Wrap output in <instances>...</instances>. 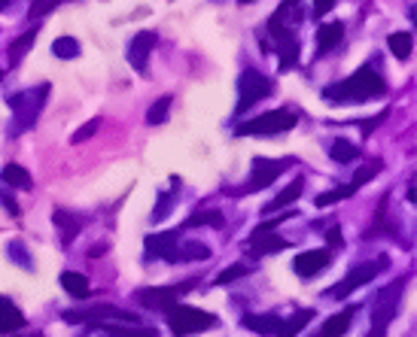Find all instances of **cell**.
Segmentation results:
<instances>
[{
    "instance_id": "1",
    "label": "cell",
    "mask_w": 417,
    "mask_h": 337,
    "mask_svg": "<svg viewBox=\"0 0 417 337\" xmlns=\"http://www.w3.org/2000/svg\"><path fill=\"white\" fill-rule=\"evenodd\" d=\"M302 18H305V13H302V0H284L280 9L268 18V25H265V31L272 33V49H265V52H277L280 55V70L299 64V37H296V31L302 25Z\"/></svg>"
},
{
    "instance_id": "2",
    "label": "cell",
    "mask_w": 417,
    "mask_h": 337,
    "mask_svg": "<svg viewBox=\"0 0 417 337\" xmlns=\"http://www.w3.org/2000/svg\"><path fill=\"white\" fill-rule=\"evenodd\" d=\"M384 92H387V82H384V76L378 73V64H366V67H359L354 76H347V80L326 85L323 97L329 100V104H363V100H371Z\"/></svg>"
},
{
    "instance_id": "3",
    "label": "cell",
    "mask_w": 417,
    "mask_h": 337,
    "mask_svg": "<svg viewBox=\"0 0 417 337\" xmlns=\"http://www.w3.org/2000/svg\"><path fill=\"white\" fill-rule=\"evenodd\" d=\"M46 95H49V85H37V88H28V92H19L9 97V109H13V134H21L37 125V116L40 109L46 107Z\"/></svg>"
},
{
    "instance_id": "4",
    "label": "cell",
    "mask_w": 417,
    "mask_h": 337,
    "mask_svg": "<svg viewBox=\"0 0 417 337\" xmlns=\"http://www.w3.org/2000/svg\"><path fill=\"white\" fill-rule=\"evenodd\" d=\"M296 125H299V116L292 109H272V112H262V116L235 125V134L238 137H268V134L292 131Z\"/></svg>"
},
{
    "instance_id": "5",
    "label": "cell",
    "mask_w": 417,
    "mask_h": 337,
    "mask_svg": "<svg viewBox=\"0 0 417 337\" xmlns=\"http://www.w3.org/2000/svg\"><path fill=\"white\" fill-rule=\"evenodd\" d=\"M165 313H168V328L174 334H195V331H205L210 325H217V316H210L205 310H195V307H183V304H171Z\"/></svg>"
},
{
    "instance_id": "6",
    "label": "cell",
    "mask_w": 417,
    "mask_h": 337,
    "mask_svg": "<svg viewBox=\"0 0 417 337\" xmlns=\"http://www.w3.org/2000/svg\"><path fill=\"white\" fill-rule=\"evenodd\" d=\"M387 264H390V258H387V255H378V258H371V262L356 264L354 271L347 274V279H341V283H338V286H332V289H329V298H335V301H344V298L351 295L354 289L366 286L369 279H375L381 271H387Z\"/></svg>"
},
{
    "instance_id": "7",
    "label": "cell",
    "mask_w": 417,
    "mask_h": 337,
    "mask_svg": "<svg viewBox=\"0 0 417 337\" xmlns=\"http://www.w3.org/2000/svg\"><path fill=\"white\" fill-rule=\"evenodd\" d=\"M272 95V80L268 76H262L259 70H253V67H247V70L241 73L238 80V107H235V112L238 116H244L250 107H256L262 97Z\"/></svg>"
},
{
    "instance_id": "8",
    "label": "cell",
    "mask_w": 417,
    "mask_h": 337,
    "mask_svg": "<svg viewBox=\"0 0 417 337\" xmlns=\"http://www.w3.org/2000/svg\"><path fill=\"white\" fill-rule=\"evenodd\" d=\"M308 322H311V310H302V313H296V316L287 319V322H280L277 316H244L247 328L262 331V334H296V331L305 328Z\"/></svg>"
},
{
    "instance_id": "9",
    "label": "cell",
    "mask_w": 417,
    "mask_h": 337,
    "mask_svg": "<svg viewBox=\"0 0 417 337\" xmlns=\"http://www.w3.org/2000/svg\"><path fill=\"white\" fill-rule=\"evenodd\" d=\"M402 289H405V277L396 279L393 286H387V289H381V291H378V298H375V328H371L375 334H384L387 322L393 319V313H396V307H399Z\"/></svg>"
},
{
    "instance_id": "10",
    "label": "cell",
    "mask_w": 417,
    "mask_h": 337,
    "mask_svg": "<svg viewBox=\"0 0 417 337\" xmlns=\"http://www.w3.org/2000/svg\"><path fill=\"white\" fill-rule=\"evenodd\" d=\"M277 222H284V219H272V222H262L259 228L250 234V240H247V250H250L253 258H262L268 252H280V250H287V240L284 237H277V234H272V228Z\"/></svg>"
},
{
    "instance_id": "11",
    "label": "cell",
    "mask_w": 417,
    "mask_h": 337,
    "mask_svg": "<svg viewBox=\"0 0 417 337\" xmlns=\"http://www.w3.org/2000/svg\"><path fill=\"white\" fill-rule=\"evenodd\" d=\"M189 286H195V279H186V283H180V286H165V289H143L138 301L150 310H168L171 304H177V298L183 295Z\"/></svg>"
},
{
    "instance_id": "12",
    "label": "cell",
    "mask_w": 417,
    "mask_h": 337,
    "mask_svg": "<svg viewBox=\"0 0 417 337\" xmlns=\"http://www.w3.org/2000/svg\"><path fill=\"white\" fill-rule=\"evenodd\" d=\"M289 161H272V159H256L253 171H250V183L244 186V192H259V188H268L274 179L284 173V167Z\"/></svg>"
},
{
    "instance_id": "13",
    "label": "cell",
    "mask_w": 417,
    "mask_h": 337,
    "mask_svg": "<svg viewBox=\"0 0 417 337\" xmlns=\"http://www.w3.org/2000/svg\"><path fill=\"white\" fill-rule=\"evenodd\" d=\"M332 262V255L329 252H323V250H308V252H299L296 258H292V271H296L299 277H317L320 271H326Z\"/></svg>"
},
{
    "instance_id": "14",
    "label": "cell",
    "mask_w": 417,
    "mask_h": 337,
    "mask_svg": "<svg viewBox=\"0 0 417 337\" xmlns=\"http://www.w3.org/2000/svg\"><path fill=\"white\" fill-rule=\"evenodd\" d=\"M155 33L153 31H140L138 37H134L128 43V64L134 67V70H146V64H150V55H153V46H155Z\"/></svg>"
},
{
    "instance_id": "15",
    "label": "cell",
    "mask_w": 417,
    "mask_h": 337,
    "mask_svg": "<svg viewBox=\"0 0 417 337\" xmlns=\"http://www.w3.org/2000/svg\"><path fill=\"white\" fill-rule=\"evenodd\" d=\"M177 231H162L146 237V255L150 258H168V262H177Z\"/></svg>"
},
{
    "instance_id": "16",
    "label": "cell",
    "mask_w": 417,
    "mask_h": 337,
    "mask_svg": "<svg viewBox=\"0 0 417 337\" xmlns=\"http://www.w3.org/2000/svg\"><path fill=\"white\" fill-rule=\"evenodd\" d=\"M344 37V25L341 21H329V25L317 28V55H329Z\"/></svg>"
},
{
    "instance_id": "17",
    "label": "cell",
    "mask_w": 417,
    "mask_h": 337,
    "mask_svg": "<svg viewBox=\"0 0 417 337\" xmlns=\"http://www.w3.org/2000/svg\"><path fill=\"white\" fill-rule=\"evenodd\" d=\"M19 328H25V316H21V310L13 304V301L0 295V334H9V331H19Z\"/></svg>"
},
{
    "instance_id": "18",
    "label": "cell",
    "mask_w": 417,
    "mask_h": 337,
    "mask_svg": "<svg viewBox=\"0 0 417 337\" xmlns=\"http://www.w3.org/2000/svg\"><path fill=\"white\" fill-rule=\"evenodd\" d=\"M61 289L67 291V295L80 298V301H86L88 295H92V286H88V279L83 274H76V271H64L61 274Z\"/></svg>"
},
{
    "instance_id": "19",
    "label": "cell",
    "mask_w": 417,
    "mask_h": 337,
    "mask_svg": "<svg viewBox=\"0 0 417 337\" xmlns=\"http://www.w3.org/2000/svg\"><path fill=\"white\" fill-rule=\"evenodd\" d=\"M0 179H4L6 186H13V188H31V186H34L31 173H28L21 164H6L4 171H0Z\"/></svg>"
},
{
    "instance_id": "20",
    "label": "cell",
    "mask_w": 417,
    "mask_h": 337,
    "mask_svg": "<svg viewBox=\"0 0 417 337\" xmlns=\"http://www.w3.org/2000/svg\"><path fill=\"white\" fill-rule=\"evenodd\" d=\"M299 195H302V179L289 183V186L284 188V192H280V195L272 200V204H265V207H262V213H265V216H268V213H277L280 207H287V204H292V200H299Z\"/></svg>"
},
{
    "instance_id": "21",
    "label": "cell",
    "mask_w": 417,
    "mask_h": 337,
    "mask_svg": "<svg viewBox=\"0 0 417 337\" xmlns=\"http://www.w3.org/2000/svg\"><path fill=\"white\" fill-rule=\"evenodd\" d=\"M387 46H390V52L396 55L399 61H408L411 58V33H405V31H396V33H390L387 37Z\"/></svg>"
},
{
    "instance_id": "22",
    "label": "cell",
    "mask_w": 417,
    "mask_h": 337,
    "mask_svg": "<svg viewBox=\"0 0 417 337\" xmlns=\"http://www.w3.org/2000/svg\"><path fill=\"white\" fill-rule=\"evenodd\" d=\"M351 316H354V307H347L341 313H335V316H329L323 322V334L326 337H335V334H344L347 328H351Z\"/></svg>"
},
{
    "instance_id": "23",
    "label": "cell",
    "mask_w": 417,
    "mask_h": 337,
    "mask_svg": "<svg viewBox=\"0 0 417 337\" xmlns=\"http://www.w3.org/2000/svg\"><path fill=\"white\" fill-rule=\"evenodd\" d=\"M171 104H174V97H171V95H162L150 109H146V125H165Z\"/></svg>"
},
{
    "instance_id": "24",
    "label": "cell",
    "mask_w": 417,
    "mask_h": 337,
    "mask_svg": "<svg viewBox=\"0 0 417 337\" xmlns=\"http://www.w3.org/2000/svg\"><path fill=\"white\" fill-rule=\"evenodd\" d=\"M205 258H210V250L201 243H183L177 246V262H205Z\"/></svg>"
},
{
    "instance_id": "25",
    "label": "cell",
    "mask_w": 417,
    "mask_h": 337,
    "mask_svg": "<svg viewBox=\"0 0 417 337\" xmlns=\"http://www.w3.org/2000/svg\"><path fill=\"white\" fill-rule=\"evenodd\" d=\"M34 37H37V28H31L28 33H21V37L13 43V46H9V67H16V64L21 61V55H25V52L31 49Z\"/></svg>"
},
{
    "instance_id": "26",
    "label": "cell",
    "mask_w": 417,
    "mask_h": 337,
    "mask_svg": "<svg viewBox=\"0 0 417 337\" xmlns=\"http://www.w3.org/2000/svg\"><path fill=\"white\" fill-rule=\"evenodd\" d=\"M329 155L335 161H354L356 155H359V146H354L351 140H332V146H329Z\"/></svg>"
},
{
    "instance_id": "27",
    "label": "cell",
    "mask_w": 417,
    "mask_h": 337,
    "mask_svg": "<svg viewBox=\"0 0 417 337\" xmlns=\"http://www.w3.org/2000/svg\"><path fill=\"white\" fill-rule=\"evenodd\" d=\"M52 55H55V58L71 61V58H76V55H80V43H76L73 37H58V40L52 43Z\"/></svg>"
},
{
    "instance_id": "28",
    "label": "cell",
    "mask_w": 417,
    "mask_h": 337,
    "mask_svg": "<svg viewBox=\"0 0 417 337\" xmlns=\"http://www.w3.org/2000/svg\"><path fill=\"white\" fill-rule=\"evenodd\" d=\"M55 225H58V228H61V240L67 243V240H71L76 231H80V225H83V222H76V216H67L64 210H58V213H55Z\"/></svg>"
},
{
    "instance_id": "29",
    "label": "cell",
    "mask_w": 417,
    "mask_h": 337,
    "mask_svg": "<svg viewBox=\"0 0 417 337\" xmlns=\"http://www.w3.org/2000/svg\"><path fill=\"white\" fill-rule=\"evenodd\" d=\"M195 225H213V228H222L225 219H222V213H195V216L186 222V228H195Z\"/></svg>"
},
{
    "instance_id": "30",
    "label": "cell",
    "mask_w": 417,
    "mask_h": 337,
    "mask_svg": "<svg viewBox=\"0 0 417 337\" xmlns=\"http://www.w3.org/2000/svg\"><path fill=\"white\" fill-rule=\"evenodd\" d=\"M6 252H9V258H13V262H19L21 267H25V271H31V267H34L31 255H28L25 250H21V240H13V243H9V246H6Z\"/></svg>"
},
{
    "instance_id": "31",
    "label": "cell",
    "mask_w": 417,
    "mask_h": 337,
    "mask_svg": "<svg viewBox=\"0 0 417 337\" xmlns=\"http://www.w3.org/2000/svg\"><path fill=\"white\" fill-rule=\"evenodd\" d=\"M250 271H253V267H250V264H241V262H238V264H232V267H229V271H222V274L217 277V283H220V286H225V283H232V279H238V277H244V274H250Z\"/></svg>"
},
{
    "instance_id": "32",
    "label": "cell",
    "mask_w": 417,
    "mask_h": 337,
    "mask_svg": "<svg viewBox=\"0 0 417 337\" xmlns=\"http://www.w3.org/2000/svg\"><path fill=\"white\" fill-rule=\"evenodd\" d=\"M101 128V119H92V122H86V125L80 128V131H76L73 134V137H71V143L76 146V143H83V140H88V137H92V134Z\"/></svg>"
},
{
    "instance_id": "33",
    "label": "cell",
    "mask_w": 417,
    "mask_h": 337,
    "mask_svg": "<svg viewBox=\"0 0 417 337\" xmlns=\"http://www.w3.org/2000/svg\"><path fill=\"white\" fill-rule=\"evenodd\" d=\"M58 4H61V0H37V4L31 6V13H28V16H31V18H37V16H46L49 9H52V6H58Z\"/></svg>"
},
{
    "instance_id": "34",
    "label": "cell",
    "mask_w": 417,
    "mask_h": 337,
    "mask_svg": "<svg viewBox=\"0 0 417 337\" xmlns=\"http://www.w3.org/2000/svg\"><path fill=\"white\" fill-rule=\"evenodd\" d=\"M171 204H174V198H171V195H168V198H162V204L155 207V213H153V222H162V219H165V213L171 210Z\"/></svg>"
},
{
    "instance_id": "35",
    "label": "cell",
    "mask_w": 417,
    "mask_h": 337,
    "mask_svg": "<svg viewBox=\"0 0 417 337\" xmlns=\"http://www.w3.org/2000/svg\"><path fill=\"white\" fill-rule=\"evenodd\" d=\"M335 4H338V0H314V9H317V16H326Z\"/></svg>"
},
{
    "instance_id": "36",
    "label": "cell",
    "mask_w": 417,
    "mask_h": 337,
    "mask_svg": "<svg viewBox=\"0 0 417 337\" xmlns=\"http://www.w3.org/2000/svg\"><path fill=\"white\" fill-rule=\"evenodd\" d=\"M326 237H329V243L335 246V250H338V246H344L341 243V231H338V228H329V231H326Z\"/></svg>"
},
{
    "instance_id": "37",
    "label": "cell",
    "mask_w": 417,
    "mask_h": 337,
    "mask_svg": "<svg viewBox=\"0 0 417 337\" xmlns=\"http://www.w3.org/2000/svg\"><path fill=\"white\" fill-rule=\"evenodd\" d=\"M0 204H4L9 213H13V216H19V207H16V200L9 198V195H0Z\"/></svg>"
},
{
    "instance_id": "38",
    "label": "cell",
    "mask_w": 417,
    "mask_h": 337,
    "mask_svg": "<svg viewBox=\"0 0 417 337\" xmlns=\"http://www.w3.org/2000/svg\"><path fill=\"white\" fill-rule=\"evenodd\" d=\"M9 6V0H0V13H4V9Z\"/></svg>"
},
{
    "instance_id": "39",
    "label": "cell",
    "mask_w": 417,
    "mask_h": 337,
    "mask_svg": "<svg viewBox=\"0 0 417 337\" xmlns=\"http://www.w3.org/2000/svg\"><path fill=\"white\" fill-rule=\"evenodd\" d=\"M238 4H256V0H238Z\"/></svg>"
}]
</instances>
